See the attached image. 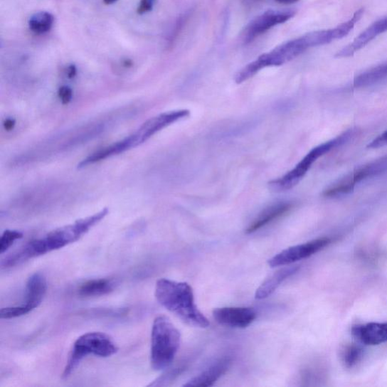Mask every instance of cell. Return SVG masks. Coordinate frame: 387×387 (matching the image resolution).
Here are the masks:
<instances>
[{
  "mask_svg": "<svg viewBox=\"0 0 387 387\" xmlns=\"http://www.w3.org/2000/svg\"><path fill=\"white\" fill-rule=\"evenodd\" d=\"M58 95L63 103L68 104L71 100L73 92L70 88L63 87L62 88H60Z\"/></svg>",
  "mask_w": 387,
  "mask_h": 387,
  "instance_id": "d4e9b609",
  "label": "cell"
},
{
  "mask_svg": "<svg viewBox=\"0 0 387 387\" xmlns=\"http://www.w3.org/2000/svg\"><path fill=\"white\" fill-rule=\"evenodd\" d=\"M46 292L47 282L45 276L40 272L33 274L26 284V301L18 307L3 308L0 311V318L11 319L26 316L42 304Z\"/></svg>",
  "mask_w": 387,
  "mask_h": 387,
  "instance_id": "52a82bcc",
  "label": "cell"
},
{
  "mask_svg": "<svg viewBox=\"0 0 387 387\" xmlns=\"http://www.w3.org/2000/svg\"><path fill=\"white\" fill-rule=\"evenodd\" d=\"M331 242L332 239L329 238H322L309 241L305 244L290 247L276 254L269 260L268 263L272 268L292 265L314 255V253L329 246Z\"/></svg>",
  "mask_w": 387,
  "mask_h": 387,
  "instance_id": "ba28073f",
  "label": "cell"
},
{
  "mask_svg": "<svg viewBox=\"0 0 387 387\" xmlns=\"http://www.w3.org/2000/svg\"><path fill=\"white\" fill-rule=\"evenodd\" d=\"M115 282L107 278H98L83 283L78 290V294L83 297H95L106 295L113 292Z\"/></svg>",
  "mask_w": 387,
  "mask_h": 387,
  "instance_id": "e0dca14e",
  "label": "cell"
},
{
  "mask_svg": "<svg viewBox=\"0 0 387 387\" xmlns=\"http://www.w3.org/2000/svg\"><path fill=\"white\" fill-rule=\"evenodd\" d=\"M242 3L247 7L255 6L263 1V0H241Z\"/></svg>",
  "mask_w": 387,
  "mask_h": 387,
  "instance_id": "484cf974",
  "label": "cell"
},
{
  "mask_svg": "<svg viewBox=\"0 0 387 387\" xmlns=\"http://www.w3.org/2000/svg\"><path fill=\"white\" fill-rule=\"evenodd\" d=\"M154 294L163 307L186 324L199 329L209 327L210 322L198 309L188 283L161 278L156 283Z\"/></svg>",
  "mask_w": 387,
  "mask_h": 387,
  "instance_id": "7a4b0ae2",
  "label": "cell"
},
{
  "mask_svg": "<svg viewBox=\"0 0 387 387\" xmlns=\"http://www.w3.org/2000/svg\"><path fill=\"white\" fill-rule=\"evenodd\" d=\"M213 319L220 324L233 329H246L256 320L255 310L250 307H222L213 311Z\"/></svg>",
  "mask_w": 387,
  "mask_h": 387,
  "instance_id": "8fae6325",
  "label": "cell"
},
{
  "mask_svg": "<svg viewBox=\"0 0 387 387\" xmlns=\"http://www.w3.org/2000/svg\"><path fill=\"white\" fill-rule=\"evenodd\" d=\"M105 5H112L117 1V0H103Z\"/></svg>",
  "mask_w": 387,
  "mask_h": 387,
  "instance_id": "f546056e",
  "label": "cell"
},
{
  "mask_svg": "<svg viewBox=\"0 0 387 387\" xmlns=\"http://www.w3.org/2000/svg\"><path fill=\"white\" fill-rule=\"evenodd\" d=\"M311 46L307 35L285 43L271 52L261 55L240 70L235 77V82L238 84L244 83L265 68L281 66L304 53Z\"/></svg>",
  "mask_w": 387,
  "mask_h": 387,
  "instance_id": "277c9868",
  "label": "cell"
},
{
  "mask_svg": "<svg viewBox=\"0 0 387 387\" xmlns=\"http://www.w3.org/2000/svg\"><path fill=\"white\" fill-rule=\"evenodd\" d=\"M363 356H364V349L356 344L346 346L342 353L344 364L348 369L356 366Z\"/></svg>",
  "mask_w": 387,
  "mask_h": 387,
  "instance_id": "ffe728a7",
  "label": "cell"
},
{
  "mask_svg": "<svg viewBox=\"0 0 387 387\" xmlns=\"http://www.w3.org/2000/svg\"><path fill=\"white\" fill-rule=\"evenodd\" d=\"M232 358L223 356L216 360L196 376L191 378L184 386H211L223 376L232 365Z\"/></svg>",
  "mask_w": 387,
  "mask_h": 387,
  "instance_id": "7c38bea8",
  "label": "cell"
},
{
  "mask_svg": "<svg viewBox=\"0 0 387 387\" xmlns=\"http://www.w3.org/2000/svg\"><path fill=\"white\" fill-rule=\"evenodd\" d=\"M54 17L47 11H40L29 19V28L36 34H43L50 31L53 26Z\"/></svg>",
  "mask_w": 387,
  "mask_h": 387,
  "instance_id": "ac0fdd59",
  "label": "cell"
},
{
  "mask_svg": "<svg viewBox=\"0 0 387 387\" xmlns=\"http://www.w3.org/2000/svg\"><path fill=\"white\" fill-rule=\"evenodd\" d=\"M299 270L297 265H289L278 270L272 274L258 288L255 297L258 299H263L271 296L287 278L295 275Z\"/></svg>",
  "mask_w": 387,
  "mask_h": 387,
  "instance_id": "2e32d148",
  "label": "cell"
},
{
  "mask_svg": "<svg viewBox=\"0 0 387 387\" xmlns=\"http://www.w3.org/2000/svg\"><path fill=\"white\" fill-rule=\"evenodd\" d=\"M276 2L282 4H293L299 1V0H275Z\"/></svg>",
  "mask_w": 387,
  "mask_h": 387,
  "instance_id": "f1b7e54d",
  "label": "cell"
},
{
  "mask_svg": "<svg viewBox=\"0 0 387 387\" xmlns=\"http://www.w3.org/2000/svg\"><path fill=\"white\" fill-rule=\"evenodd\" d=\"M352 334L365 345L378 346L387 342V322H371L354 326Z\"/></svg>",
  "mask_w": 387,
  "mask_h": 387,
  "instance_id": "5bb4252c",
  "label": "cell"
},
{
  "mask_svg": "<svg viewBox=\"0 0 387 387\" xmlns=\"http://www.w3.org/2000/svg\"><path fill=\"white\" fill-rule=\"evenodd\" d=\"M387 144V130L382 133L378 138L373 140L369 145V149H378Z\"/></svg>",
  "mask_w": 387,
  "mask_h": 387,
  "instance_id": "cb8c5ba5",
  "label": "cell"
},
{
  "mask_svg": "<svg viewBox=\"0 0 387 387\" xmlns=\"http://www.w3.org/2000/svg\"><path fill=\"white\" fill-rule=\"evenodd\" d=\"M76 73H77L76 67L75 65H70L68 68V77L70 78H74L76 75Z\"/></svg>",
  "mask_w": 387,
  "mask_h": 387,
  "instance_id": "83f0119b",
  "label": "cell"
},
{
  "mask_svg": "<svg viewBox=\"0 0 387 387\" xmlns=\"http://www.w3.org/2000/svg\"><path fill=\"white\" fill-rule=\"evenodd\" d=\"M156 0H141L137 9L138 14L143 15L151 11L155 4Z\"/></svg>",
  "mask_w": 387,
  "mask_h": 387,
  "instance_id": "603a6c76",
  "label": "cell"
},
{
  "mask_svg": "<svg viewBox=\"0 0 387 387\" xmlns=\"http://www.w3.org/2000/svg\"><path fill=\"white\" fill-rule=\"evenodd\" d=\"M387 76V63L372 68L359 75L354 80L356 88L369 86Z\"/></svg>",
  "mask_w": 387,
  "mask_h": 387,
  "instance_id": "d6986e66",
  "label": "cell"
},
{
  "mask_svg": "<svg viewBox=\"0 0 387 387\" xmlns=\"http://www.w3.org/2000/svg\"><path fill=\"white\" fill-rule=\"evenodd\" d=\"M23 238V234L16 230H6L0 239V253L4 254L15 243Z\"/></svg>",
  "mask_w": 387,
  "mask_h": 387,
  "instance_id": "7402d4cb",
  "label": "cell"
},
{
  "mask_svg": "<svg viewBox=\"0 0 387 387\" xmlns=\"http://www.w3.org/2000/svg\"><path fill=\"white\" fill-rule=\"evenodd\" d=\"M293 208V204L289 202H280L270 206L260 213L247 228L246 233L251 234L260 228L280 219Z\"/></svg>",
  "mask_w": 387,
  "mask_h": 387,
  "instance_id": "9a60e30c",
  "label": "cell"
},
{
  "mask_svg": "<svg viewBox=\"0 0 387 387\" xmlns=\"http://www.w3.org/2000/svg\"><path fill=\"white\" fill-rule=\"evenodd\" d=\"M118 347L111 336L102 332H89L77 339L70 351L63 378H68L80 366L84 358L92 354L107 358L117 353Z\"/></svg>",
  "mask_w": 387,
  "mask_h": 387,
  "instance_id": "5b68a950",
  "label": "cell"
},
{
  "mask_svg": "<svg viewBox=\"0 0 387 387\" xmlns=\"http://www.w3.org/2000/svg\"><path fill=\"white\" fill-rule=\"evenodd\" d=\"M16 122L14 120L8 119L5 121L4 127L7 130H11L14 128Z\"/></svg>",
  "mask_w": 387,
  "mask_h": 387,
  "instance_id": "4316f807",
  "label": "cell"
},
{
  "mask_svg": "<svg viewBox=\"0 0 387 387\" xmlns=\"http://www.w3.org/2000/svg\"><path fill=\"white\" fill-rule=\"evenodd\" d=\"M295 12L292 11H268L253 19L246 27L242 35L245 43H250L260 35L267 32L271 28L283 23L293 18Z\"/></svg>",
  "mask_w": 387,
  "mask_h": 387,
  "instance_id": "30bf717a",
  "label": "cell"
},
{
  "mask_svg": "<svg viewBox=\"0 0 387 387\" xmlns=\"http://www.w3.org/2000/svg\"><path fill=\"white\" fill-rule=\"evenodd\" d=\"M386 171H387V157L357 169L354 174L341 181L340 183L333 187L325 190L323 193L324 196L325 197H334L349 193L354 189L355 186L359 181L380 174Z\"/></svg>",
  "mask_w": 387,
  "mask_h": 387,
  "instance_id": "9c48e42d",
  "label": "cell"
},
{
  "mask_svg": "<svg viewBox=\"0 0 387 387\" xmlns=\"http://www.w3.org/2000/svg\"><path fill=\"white\" fill-rule=\"evenodd\" d=\"M354 136L355 132L349 130L340 137L319 145L310 151L292 171H289L282 178L271 181L270 186L276 191H285L292 189L304 177L312 165L319 157L332 149L341 147Z\"/></svg>",
  "mask_w": 387,
  "mask_h": 387,
  "instance_id": "8992f818",
  "label": "cell"
},
{
  "mask_svg": "<svg viewBox=\"0 0 387 387\" xmlns=\"http://www.w3.org/2000/svg\"><path fill=\"white\" fill-rule=\"evenodd\" d=\"M181 334L166 317L155 318L152 329L151 364L155 371L168 369L178 353Z\"/></svg>",
  "mask_w": 387,
  "mask_h": 387,
  "instance_id": "3957f363",
  "label": "cell"
},
{
  "mask_svg": "<svg viewBox=\"0 0 387 387\" xmlns=\"http://www.w3.org/2000/svg\"><path fill=\"white\" fill-rule=\"evenodd\" d=\"M105 208L94 215L76 221L75 223L53 230L46 236L33 240L17 252L12 253L2 262L3 268H11L30 259L63 248L80 240L107 215Z\"/></svg>",
  "mask_w": 387,
  "mask_h": 387,
  "instance_id": "6da1fadb",
  "label": "cell"
},
{
  "mask_svg": "<svg viewBox=\"0 0 387 387\" xmlns=\"http://www.w3.org/2000/svg\"><path fill=\"white\" fill-rule=\"evenodd\" d=\"M387 31V17L375 21L348 46L337 53V58H347L361 51L379 35Z\"/></svg>",
  "mask_w": 387,
  "mask_h": 387,
  "instance_id": "4fadbf2b",
  "label": "cell"
},
{
  "mask_svg": "<svg viewBox=\"0 0 387 387\" xmlns=\"http://www.w3.org/2000/svg\"><path fill=\"white\" fill-rule=\"evenodd\" d=\"M186 364H180L179 366H175L171 369H168L163 375H161L160 378H157L149 386H166L169 383L174 381L179 376V375L186 370Z\"/></svg>",
  "mask_w": 387,
  "mask_h": 387,
  "instance_id": "44dd1931",
  "label": "cell"
}]
</instances>
